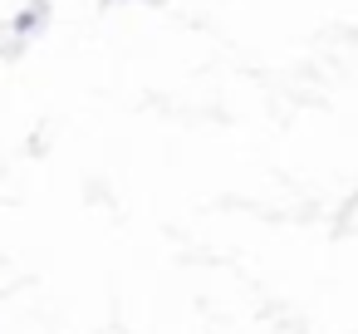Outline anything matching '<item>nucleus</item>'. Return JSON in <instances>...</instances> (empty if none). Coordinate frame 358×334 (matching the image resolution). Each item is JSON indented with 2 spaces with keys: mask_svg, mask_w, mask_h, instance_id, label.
<instances>
[{
  "mask_svg": "<svg viewBox=\"0 0 358 334\" xmlns=\"http://www.w3.org/2000/svg\"><path fill=\"white\" fill-rule=\"evenodd\" d=\"M40 25H45V6L35 0V6H25V11L15 15V25H10V30H15V40H30V35H35Z\"/></svg>",
  "mask_w": 358,
  "mask_h": 334,
  "instance_id": "obj_1",
  "label": "nucleus"
}]
</instances>
